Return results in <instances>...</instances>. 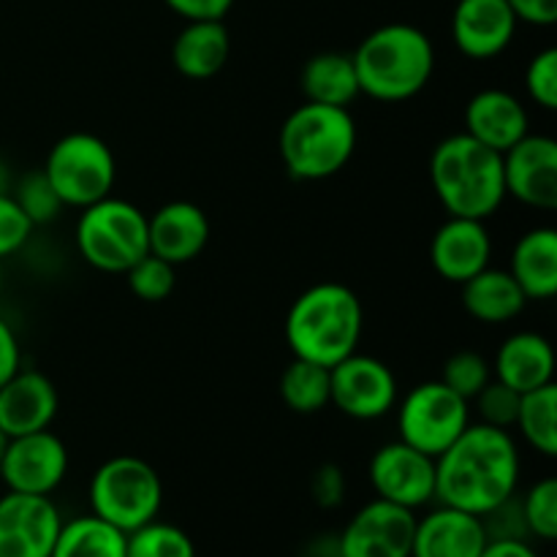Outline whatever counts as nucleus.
<instances>
[{"label":"nucleus","mask_w":557,"mask_h":557,"mask_svg":"<svg viewBox=\"0 0 557 557\" xmlns=\"http://www.w3.org/2000/svg\"><path fill=\"white\" fill-rule=\"evenodd\" d=\"M520 468V449L509 430L471 422L435 457V500L484 517L517 495Z\"/></svg>","instance_id":"1"},{"label":"nucleus","mask_w":557,"mask_h":557,"mask_svg":"<svg viewBox=\"0 0 557 557\" xmlns=\"http://www.w3.org/2000/svg\"><path fill=\"white\" fill-rule=\"evenodd\" d=\"M362 332V299L335 281L315 283L299 294L286 315V343L294 357L324 368L357 351Z\"/></svg>","instance_id":"2"},{"label":"nucleus","mask_w":557,"mask_h":557,"mask_svg":"<svg viewBox=\"0 0 557 557\" xmlns=\"http://www.w3.org/2000/svg\"><path fill=\"white\" fill-rule=\"evenodd\" d=\"M354 58L359 92L384 103L419 96L435 71V47L430 36L406 22H392L362 38Z\"/></svg>","instance_id":"3"},{"label":"nucleus","mask_w":557,"mask_h":557,"mask_svg":"<svg viewBox=\"0 0 557 557\" xmlns=\"http://www.w3.org/2000/svg\"><path fill=\"white\" fill-rule=\"evenodd\" d=\"M430 183L449 215L487 221L506 199L504 156L473 136H446L430 156Z\"/></svg>","instance_id":"4"},{"label":"nucleus","mask_w":557,"mask_h":557,"mask_svg":"<svg viewBox=\"0 0 557 557\" xmlns=\"http://www.w3.org/2000/svg\"><path fill=\"white\" fill-rule=\"evenodd\" d=\"M357 136V123L348 109L305 101L283 120V166L294 180L335 177L351 161Z\"/></svg>","instance_id":"5"},{"label":"nucleus","mask_w":557,"mask_h":557,"mask_svg":"<svg viewBox=\"0 0 557 557\" xmlns=\"http://www.w3.org/2000/svg\"><path fill=\"white\" fill-rule=\"evenodd\" d=\"M90 515L131 533L156 520L163 506V482L156 468L134 455L109 457L90 479Z\"/></svg>","instance_id":"6"},{"label":"nucleus","mask_w":557,"mask_h":557,"mask_svg":"<svg viewBox=\"0 0 557 557\" xmlns=\"http://www.w3.org/2000/svg\"><path fill=\"white\" fill-rule=\"evenodd\" d=\"M76 248L82 259L101 272L123 275L131 264L150 253L147 215L125 199H107L79 210Z\"/></svg>","instance_id":"7"},{"label":"nucleus","mask_w":557,"mask_h":557,"mask_svg":"<svg viewBox=\"0 0 557 557\" xmlns=\"http://www.w3.org/2000/svg\"><path fill=\"white\" fill-rule=\"evenodd\" d=\"M41 172L47 174L63 207L85 210L112 196L117 161H114L112 147L101 136L76 131L54 141Z\"/></svg>","instance_id":"8"},{"label":"nucleus","mask_w":557,"mask_h":557,"mask_svg":"<svg viewBox=\"0 0 557 557\" xmlns=\"http://www.w3.org/2000/svg\"><path fill=\"white\" fill-rule=\"evenodd\" d=\"M471 424V403L451 392L444 381L417 384L397 406L400 441L430 457L449 449L457 435Z\"/></svg>","instance_id":"9"},{"label":"nucleus","mask_w":557,"mask_h":557,"mask_svg":"<svg viewBox=\"0 0 557 557\" xmlns=\"http://www.w3.org/2000/svg\"><path fill=\"white\" fill-rule=\"evenodd\" d=\"M330 406L359 422L386 417L397 406L395 373L381 359L348 354L330 368Z\"/></svg>","instance_id":"10"},{"label":"nucleus","mask_w":557,"mask_h":557,"mask_svg":"<svg viewBox=\"0 0 557 557\" xmlns=\"http://www.w3.org/2000/svg\"><path fill=\"white\" fill-rule=\"evenodd\" d=\"M417 515L389 500H370L343 528L337 557H411Z\"/></svg>","instance_id":"11"},{"label":"nucleus","mask_w":557,"mask_h":557,"mask_svg":"<svg viewBox=\"0 0 557 557\" xmlns=\"http://www.w3.org/2000/svg\"><path fill=\"white\" fill-rule=\"evenodd\" d=\"M69 473V449L52 430L16 435L0 460V479L11 493L52 495Z\"/></svg>","instance_id":"12"},{"label":"nucleus","mask_w":557,"mask_h":557,"mask_svg":"<svg viewBox=\"0 0 557 557\" xmlns=\"http://www.w3.org/2000/svg\"><path fill=\"white\" fill-rule=\"evenodd\" d=\"M63 517L52 495L5 493L0 498V557H52Z\"/></svg>","instance_id":"13"},{"label":"nucleus","mask_w":557,"mask_h":557,"mask_svg":"<svg viewBox=\"0 0 557 557\" xmlns=\"http://www.w3.org/2000/svg\"><path fill=\"white\" fill-rule=\"evenodd\" d=\"M370 484L375 498L417 511L435 500V457L400 438L392 441L370 457Z\"/></svg>","instance_id":"14"},{"label":"nucleus","mask_w":557,"mask_h":557,"mask_svg":"<svg viewBox=\"0 0 557 557\" xmlns=\"http://www.w3.org/2000/svg\"><path fill=\"white\" fill-rule=\"evenodd\" d=\"M506 196L533 210L557 207V141L553 136L528 134L504 152Z\"/></svg>","instance_id":"15"},{"label":"nucleus","mask_w":557,"mask_h":557,"mask_svg":"<svg viewBox=\"0 0 557 557\" xmlns=\"http://www.w3.org/2000/svg\"><path fill=\"white\" fill-rule=\"evenodd\" d=\"M490 256H493V237L484 221H476V218L449 215L430 243L433 270L457 286L487 270Z\"/></svg>","instance_id":"16"},{"label":"nucleus","mask_w":557,"mask_h":557,"mask_svg":"<svg viewBox=\"0 0 557 557\" xmlns=\"http://www.w3.org/2000/svg\"><path fill=\"white\" fill-rule=\"evenodd\" d=\"M517 16L506 0H460L451 14V38L471 60H493L509 49Z\"/></svg>","instance_id":"17"},{"label":"nucleus","mask_w":557,"mask_h":557,"mask_svg":"<svg viewBox=\"0 0 557 557\" xmlns=\"http://www.w3.org/2000/svg\"><path fill=\"white\" fill-rule=\"evenodd\" d=\"M210 243V218L194 201H169L147 215L150 253L180 267L194 261Z\"/></svg>","instance_id":"18"},{"label":"nucleus","mask_w":557,"mask_h":557,"mask_svg":"<svg viewBox=\"0 0 557 557\" xmlns=\"http://www.w3.org/2000/svg\"><path fill=\"white\" fill-rule=\"evenodd\" d=\"M60 397L52 381L38 370H16L0 386V430L9 438L52 428Z\"/></svg>","instance_id":"19"},{"label":"nucleus","mask_w":557,"mask_h":557,"mask_svg":"<svg viewBox=\"0 0 557 557\" xmlns=\"http://www.w3.org/2000/svg\"><path fill=\"white\" fill-rule=\"evenodd\" d=\"M487 544L482 517L444 506L417 520L411 557H479Z\"/></svg>","instance_id":"20"},{"label":"nucleus","mask_w":557,"mask_h":557,"mask_svg":"<svg viewBox=\"0 0 557 557\" xmlns=\"http://www.w3.org/2000/svg\"><path fill=\"white\" fill-rule=\"evenodd\" d=\"M466 134L473 136L482 145L493 147L504 156L509 147H515L522 136H528V109L515 92L500 90V87H487L471 96L466 103Z\"/></svg>","instance_id":"21"},{"label":"nucleus","mask_w":557,"mask_h":557,"mask_svg":"<svg viewBox=\"0 0 557 557\" xmlns=\"http://www.w3.org/2000/svg\"><path fill=\"white\" fill-rule=\"evenodd\" d=\"M493 379L517 395L542 389L555 381L553 343L539 332H515L500 343L493 362Z\"/></svg>","instance_id":"22"},{"label":"nucleus","mask_w":557,"mask_h":557,"mask_svg":"<svg viewBox=\"0 0 557 557\" xmlns=\"http://www.w3.org/2000/svg\"><path fill=\"white\" fill-rule=\"evenodd\" d=\"M228 54L232 38L223 20L185 22L172 47L174 69L188 79H212L218 71H223Z\"/></svg>","instance_id":"23"},{"label":"nucleus","mask_w":557,"mask_h":557,"mask_svg":"<svg viewBox=\"0 0 557 557\" xmlns=\"http://www.w3.org/2000/svg\"><path fill=\"white\" fill-rule=\"evenodd\" d=\"M509 272L528 299H553L557 294V232L536 226L517 239Z\"/></svg>","instance_id":"24"},{"label":"nucleus","mask_w":557,"mask_h":557,"mask_svg":"<svg viewBox=\"0 0 557 557\" xmlns=\"http://www.w3.org/2000/svg\"><path fill=\"white\" fill-rule=\"evenodd\" d=\"M528 297L509 270L487 267L462 283V308L482 324H506L525 310Z\"/></svg>","instance_id":"25"},{"label":"nucleus","mask_w":557,"mask_h":557,"mask_svg":"<svg viewBox=\"0 0 557 557\" xmlns=\"http://www.w3.org/2000/svg\"><path fill=\"white\" fill-rule=\"evenodd\" d=\"M305 101L326 103V107H351L359 96L357 69L354 58L346 52H321L305 63L302 69Z\"/></svg>","instance_id":"26"},{"label":"nucleus","mask_w":557,"mask_h":557,"mask_svg":"<svg viewBox=\"0 0 557 557\" xmlns=\"http://www.w3.org/2000/svg\"><path fill=\"white\" fill-rule=\"evenodd\" d=\"M52 557H125V533L96 515L63 520Z\"/></svg>","instance_id":"27"},{"label":"nucleus","mask_w":557,"mask_h":557,"mask_svg":"<svg viewBox=\"0 0 557 557\" xmlns=\"http://www.w3.org/2000/svg\"><path fill=\"white\" fill-rule=\"evenodd\" d=\"M515 428L533 451L544 457L557 455V384L525 392L520 397Z\"/></svg>","instance_id":"28"},{"label":"nucleus","mask_w":557,"mask_h":557,"mask_svg":"<svg viewBox=\"0 0 557 557\" xmlns=\"http://www.w3.org/2000/svg\"><path fill=\"white\" fill-rule=\"evenodd\" d=\"M281 397L288 411L319 413L330 406V368L294 357L281 375Z\"/></svg>","instance_id":"29"},{"label":"nucleus","mask_w":557,"mask_h":557,"mask_svg":"<svg viewBox=\"0 0 557 557\" xmlns=\"http://www.w3.org/2000/svg\"><path fill=\"white\" fill-rule=\"evenodd\" d=\"M125 557H196V544L183 528L156 517L125 533Z\"/></svg>","instance_id":"30"},{"label":"nucleus","mask_w":557,"mask_h":557,"mask_svg":"<svg viewBox=\"0 0 557 557\" xmlns=\"http://www.w3.org/2000/svg\"><path fill=\"white\" fill-rule=\"evenodd\" d=\"M125 281H128L131 294L141 302H163V299L172 297L174 292V264L158 259V256L145 253L136 264H131L123 272Z\"/></svg>","instance_id":"31"},{"label":"nucleus","mask_w":557,"mask_h":557,"mask_svg":"<svg viewBox=\"0 0 557 557\" xmlns=\"http://www.w3.org/2000/svg\"><path fill=\"white\" fill-rule=\"evenodd\" d=\"M441 381L462 400L473 403V397L493 381V364L479 351H457L444 362Z\"/></svg>","instance_id":"32"},{"label":"nucleus","mask_w":557,"mask_h":557,"mask_svg":"<svg viewBox=\"0 0 557 557\" xmlns=\"http://www.w3.org/2000/svg\"><path fill=\"white\" fill-rule=\"evenodd\" d=\"M11 196L22 207V212L30 218L33 226L54 221L60 215V210H63V201L58 199V194H54V188L49 185L47 174L41 169L16 180L14 188H11Z\"/></svg>","instance_id":"33"},{"label":"nucleus","mask_w":557,"mask_h":557,"mask_svg":"<svg viewBox=\"0 0 557 557\" xmlns=\"http://www.w3.org/2000/svg\"><path fill=\"white\" fill-rule=\"evenodd\" d=\"M522 520L531 536L555 542L557 539V482L553 476L533 484L520 500Z\"/></svg>","instance_id":"34"},{"label":"nucleus","mask_w":557,"mask_h":557,"mask_svg":"<svg viewBox=\"0 0 557 557\" xmlns=\"http://www.w3.org/2000/svg\"><path fill=\"white\" fill-rule=\"evenodd\" d=\"M525 90L536 107L557 109V49L547 47L531 58L525 69Z\"/></svg>","instance_id":"35"},{"label":"nucleus","mask_w":557,"mask_h":557,"mask_svg":"<svg viewBox=\"0 0 557 557\" xmlns=\"http://www.w3.org/2000/svg\"><path fill=\"white\" fill-rule=\"evenodd\" d=\"M520 397L522 395H517L515 389L493 379L473 400H476V411L484 424L511 430L517 422V411H520Z\"/></svg>","instance_id":"36"},{"label":"nucleus","mask_w":557,"mask_h":557,"mask_svg":"<svg viewBox=\"0 0 557 557\" xmlns=\"http://www.w3.org/2000/svg\"><path fill=\"white\" fill-rule=\"evenodd\" d=\"M30 218L22 212V207L16 205V199L11 196V190L0 194V259L5 256H14L22 245L30 239L33 234Z\"/></svg>","instance_id":"37"},{"label":"nucleus","mask_w":557,"mask_h":557,"mask_svg":"<svg viewBox=\"0 0 557 557\" xmlns=\"http://www.w3.org/2000/svg\"><path fill=\"white\" fill-rule=\"evenodd\" d=\"M310 493H313V500L324 509H332L343 500L346 495V476L337 466H321L319 471L313 473V484H310Z\"/></svg>","instance_id":"38"},{"label":"nucleus","mask_w":557,"mask_h":557,"mask_svg":"<svg viewBox=\"0 0 557 557\" xmlns=\"http://www.w3.org/2000/svg\"><path fill=\"white\" fill-rule=\"evenodd\" d=\"M174 14L183 16L185 22L196 20H223L232 11L234 0H163Z\"/></svg>","instance_id":"39"},{"label":"nucleus","mask_w":557,"mask_h":557,"mask_svg":"<svg viewBox=\"0 0 557 557\" xmlns=\"http://www.w3.org/2000/svg\"><path fill=\"white\" fill-rule=\"evenodd\" d=\"M515 11L517 22L536 27H549L557 22V0H506Z\"/></svg>","instance_id":"40"},{"label":"nucleus","mask_w":557,"mask_h":557,"mask_svg":"<svg viewBox=\"0 0 557 557\" xmlns=\"http://www.w3.org/2000/svg\"><path fill=\"white\" fill-rule=\"evenodd\" d=\"M22 368V348L16 332L9 321L0 315V386Z\"/></svg>","instance_id":"41"},{"label":"nucleus","mask_w":557,"mask_h":557,"mask_svg":"<svg viewBox=\"0 0 557 557\" xmlns=\"http://www.w3.org/2000/svg\"><path fill=\"white\" fill-rule=\"evenodd\" d=\"M479 557H539L525 539H487Z\"/></svg>","instance_id":"42"},{"label":"nucleus","mask_w":557,"mask_h":557,"mask_svg":"<svg viewBox=\"0 0 557 557\" xmlns=\"http://www.w3.org/2000/svg\"><path fill=\"white\" fill-rule=\"evenodd\" d=\"M3 190H11V174L9 169H5V163L0 161V194H3Z\"/></svg>","instance_id":"43"},{"label":"nucleus","mask_w":557,"mask_h":557,"mask_svg":"<svg viewBox=\"0 0 557 557\" xmlns=\"http://www.w3.org/2000/svg\"><path fill=\"white\" fill-rule=\"evenodd\" d=\"M5 446H9V435H5L3 430H0V460H3V451H5Z\"/></svg>","instance_id":"44"}]
</instances>
